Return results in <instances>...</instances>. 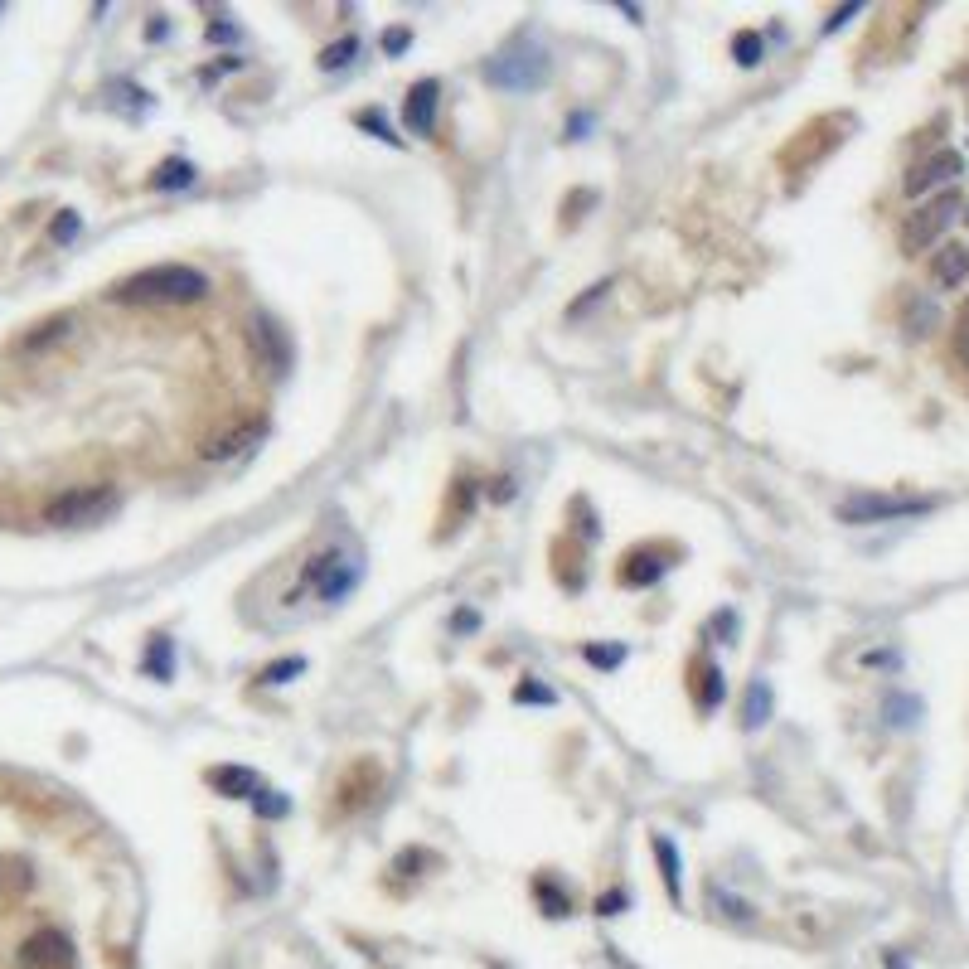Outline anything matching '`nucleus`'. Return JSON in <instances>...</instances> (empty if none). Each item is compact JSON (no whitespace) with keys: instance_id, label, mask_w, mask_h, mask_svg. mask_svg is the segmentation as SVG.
Instances as JSON below:
<instances>
[{"instance_id":"obj_1","label":"nucleus","mask_w":969,"mask_h":969,"mask_svg":"<svg viewBox=\"0 0 969 969\" xmlns=\"http://www.w3.org/2000/svg\"><path fill=\"white\" fill-rule=\"evenodd\" d=\"M204 296H209V277L194 267H180V262H160V267H146V272L112 286V301H122V306H189Z\"/></svg>"},{"instance_id":"obj_2","label":"nucleus","mask_w":969,"mask_h":969,"mask_svg":"<svg viewBox=\"0 0 969 969\" xmlns=\"http://www.w3.org/2000/svg\"><path fill=\"white\" fill-rule=\"evenodd\" d=\"M301 582H306L320 601H344V596L354 592V582H359V558L344 553V548H320L311 563H306Z\"/></svg>"},{"instance_id":"obj_3","label":"nucleus","mask_w":969,"mask_h":969,"mask_svg":"<svg viewBox=\"0 0 969 969\" xmlns=\"http://www.w3.org/2000/svg\"><path fill=\"white\" fill-rule=\"evenodd\" d=\"M955 214H960V194H955V189H945V194H936V199H926L921 209H911L907 223H902V252H907V257L926 252L940 233L955 223Z\"/></svg>"},{"instance_id":"obj_4","label":"nucleus","mask_w":969,"mask_h":969,"mask_svg":"<svg viewBox=\"0 0 969 969\" xmlns=\"http://www.w3.org/2000/svg\"><path fill=\"white\" fill-rule=\"evenodd\" d=\"M485 78H490L495 88H504V93L543 88V83H548V54L533 49V44H519V49H509V54H500V59H490Z\"/></svg>"},{"instance_id":"obj_5","label":"nucleus","mask_w":969,"mask_h":969,"mask_svg":"<svg viewBox=\"0 0 969 969\" xmlns=\"http://www.w3.org/2000/svg\"><path fill=\"white\" fill-rule=\"evenodd\" d=\"M112 504L117 500H112L107 485H78V490H68V495H59V500H49L44 519L59 524V529H78V524H97Z\"/></svg>"},{"instance_id":"obj_6","label":"nucleus","mask_w":969,"mask_h":969,"mask_svg":"<svg viewBox=\"0 0 969 969\" xmlns=\"http://www.w3.org/2000/svg\"><path fill=\"white\" fill-rule=\"evenodd\" d=\"M931 500H887V495H863V500H848L839 509L844 524H877V519H911V514H926Z\"/></svg>"},{"instance_id":"obj_7","label":"nucleus","mask_w":969,"mask_h":969,"mask_svg":"<svg viewBox=\"0 0 969 969\" xmlns=\"http://www.w3.org/2000/svg\"><path fill=\"white\" fill-rule=\"evenodd\" d=\"M955 175H965V156L960 151H936V156H926L921 165H911L907 194H931L936 185H950Z\"/></svg>"},{"instance_id":"obj_8","label":"nucleus","mask_w":969,"mask_h":969,"mask_svg":"<svg viewBox=\"0 0 969 969\" xmlns=\"http://www.w3.org/2000/svg\"><path fill=\"white\" fill-rule=\"evenodd\" d=\"M73 960V945L63 931H34L25 945H20V965L25 969H63Z\"/></svg>"},{"instance_id":"obj_9","label":"nucleus","mask_w":969,"mask_h":969,"mask_svg":"<svg viewBox=\"0 0 969 969\" xmlns=\"http://www.w3.org/2000/svg\"><path fill=\"white\" fill-rule=\"evenodd\" d=\"M437 83L427 78V83H417L412 93H407V107H403V117H407V131L412 136H432V126H437Z\"/></svg>"},{"instance_id":"obj_10","label":"nucleus","mask_w":969,"mask_h":969,"mask_svg":"<svg viewBox=\"0 0 969 969\" xmlns=\"http://www.w3.org/2000/svg\"><path fill=\"white\" fill-rule=\"evenodd\" d=\"M931 282L940 291H955V286L969 282V248L965 243H945V248L931 257Z\"/></svg>"},{"instance_id":"obj_11","label":"nucleus","mask_w":969,"mask_h":969,"mask_svg":"<svg viewBox=\"0 0 969 969\" xmlns=\"http://www.w3.org/2000/svg\"><path fill=\"white\" fill-rule=\"evenodd\" d=\"M209 785L219 790V795H233V800H257V790H262V781L252 776V771H243V766H223V771H209Z\"/></svg>"},{"instance_id":"obj_12","label":"nucleus","mask_w":969,"mask_h":969,"mask_svg":"<svg viewBox=\"0 0 969 969\" xmlns=\"http://www.w3.org/2000/svg\"><path fill=\"white\" fill-rule=\"evenodd\" d=\"M718 698H722V674L713 669V664H698V669H693V703H698V708H713Z\"/></svg>"},{"instance_id":"obj_13","label":"nucleus","mask_w":969,"mask_h":969,"mask_svg":"<svg viewBox=\"0 0 969 969\" xmlns=\"http://www.w3.org/2000/svg\"><path fill=\"white\" fill-rule=\"evenodd\" d=\"M257 344H267V349H272V364L282 369V364H286V344H282V330H277L272 320H252V349H257Z\"/></svg>"},{"instance_id":"obj_14","label":"nucleus","mask_w":969,"mask_h":969,"mask_svg":"<svg viewBox=\"0 0 969 969\" xmlns=\"http://www.w3.org/2000/svg\"><path fill=\"white\" fill-rule=\"evenodd\" d=\"M248 441H257V427H238V432H228V437H214L209 446H204V456L214 461V456H238Z\"/></svg>"},{"instance_id":"obj_15","label":"nucleus","mask_w":969,"mask_h":969,"mask_svg":"<svg viewBox=\"0 0 969 969\" xmlns=\"http://www.w3.org/2000/svg\"><path fill=\"white\" fill-rule=\"evenodd\" d=\"M655 858H659V868H664V887H669V897L679 902V853H674V844H669V839H655Z\"/></svg>"},{"instance_id":"obj_16","label":"nucleus","mask_w":969,"mask_h":969,"mask_svg":"<svg viewBox=\"0 0 969 969\" xmlns=\"http://www.w3.org/2000/svg\"><path fill=\"white\" fill-rule=\"evenodd\" d=\"M766 718H771V688L751 684L747 688V718H742V722H747V727H761Z\"/></svg>"},{"instance_id":"obj_17","label":"nucleus","mask_w":969,"mask_h":969,"mask_svg":"<svg viewBox=\"0 0 969 969\" xmlns=\"http://www.w3.org/2000/svg\"><path fill=\"white\" fill-rule=\"evenodd\" d=\"M189 180H194V165H189V160H165L151 185H156V189H175V185H189Z\"/></svg>"},{"instance_id":"obj_18","label":"nucleus","mask_w":969,"mask_h":969,"mask_svg":"<svg viewBox=\"0 0 969 969\" xmlns=\"http://www.w3.org/2000/svg\"><path fill=\"white\" fill-rule=\"evenodd\" d=\"M955 359L969 369V301L960 306V315H955Z\"/></svg>"},{"instance_id":"obj_19","label":"nucleus","mask_w":969,"mask_h":969,"mask_svg":"<svg viewBox=\"0 0 969 969\" xmlns=\"http://www.w3.org/2000/svg\"><path fill=\"white\" fill-rule=\"evenodd\" d=\"M349 54H359V39H340L335 49H325V54H320V68H344Z\"/></svg>"},{"instance_id":"obj_20","label":"nucleus","mask_w":969,"mask_h":969,"mask_svg":"<svg viewBox=\"0 0 969 969\" xmlns=\"http://www.w3.org/2000/svg\"><path fill=\"white\" fill-rule=\"evenodd\" d=\"M732 49H737V63H747V68H751V63H761V34H737V44H732Z\"/></svg>"},{"instance_id":"obj_21","label":"nucleus","mask_w":969,"mask_h":969,"mask_svg":"<svg viewBox=\"0 0 969 969\" xmlns=\"http://www.w3.org/2000/svg\"><path fill=\"white\" fill-rule=\"evenodd\" d=\"M59 335H68V315H59V320H49V325H39V335H30V340H25V349H39V344L59 340Z\"/></svg>"},{"instance_id":"obj_22","label":"nucleus","mask_w":969,"mask_h":969,"mask_svg":"<svg viewBox=\"0 0 969 969\" xmlns=\"http://www.w3.org/2000/svg\"><path fill=\"white\" fill-rule=\"evenodd\" d=\"M301 669H306L301 659H282V664H272L262 679H267V684H286V679H291V674H301Z\"/></svg>"},{"instance_id":"obj_23","label":"nucleus","mask_w":969,"mask_h":969,"mask_svg":"<svg viewBox=\"0 0 969 969\" xmlns=\"http://www.w3.org/2000/svg\"><path fill=\"white\" fill-rule=\"evenodd\" d=\"M587 659H592V664H601V669H611V664H621V659H626V650H621V645H611V650H601V645H587Z\"/></svg>"},{"instance_id":"obj_24","label":"nucleus","mask_w":969,"mask_h":969,"mask_svg":"<svg viewBox=\"0 0 969 969\" xmlns=\"http://www.w3.org/2000/svg\"><path fill=\"white\" fill-rule=\"evenodd\" d=\"M359 126H364V131H374V136H383V141H398V136L388 131V122H383L378 112H359Z\"/></svg>"},{"instance_id":"obj_25","label":"nucleus","mask_w":969,"mask_h":969,"mask_svg":"<svg viewBox=\"0 0 969 969\" xmlns=\"http://www.w3.org/2000/svg\"><path fill=\"white\" fill-rule=\"evenodd\" d=\"M257 810L267 814V819H277V814H286V800H277V795L267 790V795H257Z\"/></svg>"},{"instance_id":"obj_26","label":"nucleus","mask_w":969,"mask_h":969,"mask_svg":"<svg viewBox=\"0 0 969 969\" xmlns=\"http://www.w3.org/2000/svg\"><path fill=\"white\" fill-rule=\"evenodd\" d=\"M73 233H78V214H63V219L54 223V243H68Z\"/></svg>"},{"instance_id":"obj_27","label":"nucleus","mask_w":969,"mask_h":969,"mask_svg":"<svg viewBox=\"0 0 969 969\" xmlns=\"http://www.w3.org/2000/svg\"><path fill=\"white\" fill-rule=\"evenodd\" d=\"M529 698H533V703H553V693H548V688H533V684H519V703H529Z\"/></svg>"},{"instance_id":"obj_28","label":"nucleus","mask_w":969,"mask_h":969,"mask_svg":"<svg viewBox=\"0 0 969 969\" xmlns=\"http://www.w3.org/2000/svg\"><path fill=\"white\" fill-rule=\"evenodd\" d=\"M853 15H858V5H844V10H834V20H829V30H839V25H844V20H853Z\"/></svg>"},{"instance_id":"obj_29","label":"nucleus","mask_w":969,"mask_h":969,"mask_svg":"<svg viewBox=\"0 0 969 969\" xmlns=\"http://www.w3.org/2000/svg\"><path fill=\"white\" fill-rule=\"evenodd\" d=\"M403 44H407V30H393V34H388V49H393V54H398Z\"/></svg>"}]
</instances>
